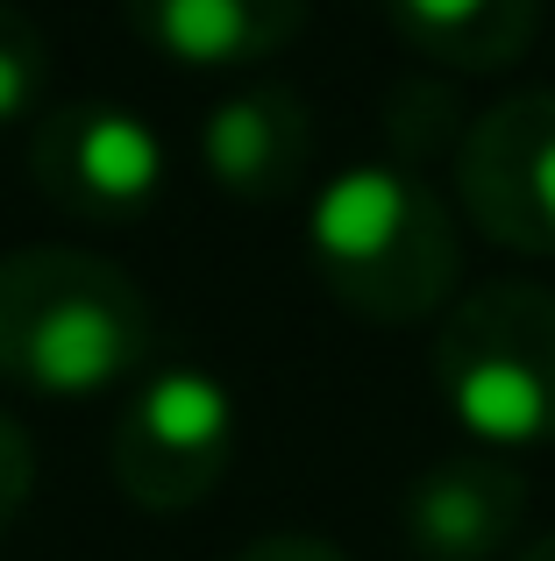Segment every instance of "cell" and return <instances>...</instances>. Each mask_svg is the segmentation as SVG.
Returning <instances> with one entry per match:
<instances>
[{"mask_svg":"<svg viewBox=\"0 0 555 561\" xmlns=\"http://www.w3.org/2000/svg\"><path fill=\"white\" fill-rule=\"evenodd\" d=\"M157 370V313L143 285L100 249L36 242L0 256V383L22 398L128 391Z\"/></svg>","mask_w":555,"mask_h":561,"instance_id":"1","label":"cell"},{"mask_svg":"<svg viewBox=\"0 0 555 561\" xmlns=\"http://www.w3.org/2000/svg\"><path fill=\"white\" fill-rule=\"evenodd\" d=\"M306 256L342 313L371 328H414L449 313L463 249L449 199L406 164H349L306 206Z\"/></svg>","mask_w":555,"mask_h":561,"instance_id":"2","label":"cell"},{"mask_svg":"<svg viewBox=\"0 0 555 561\" xmlns=\"http://www.w3.org/2000/svg\"><path fill=\"white\" fill-rule=\"evenodd\" d=\"M434 391L456 426L491 455L555 440V291L534 277L449 299L434 334Z\"/></svg>","mask_w":555,"mask_h":561,"instance_id":"3","label":"cell"},{"mask_svg":"<svg viewBox=\"0 0 555 561\" xmlns=\"http://www.w3.org/2000/svg\"><path fill=\"white\" fill-rule=\"evenodd\" d=\"M236 462V391L200 363L136 377L107 426V477L136 512L179 519L207 505Z\"/></svg>","mask_w":555,"mask_h":561,"instance_id":"4","label":"cell"},{"mask_svg":"<svg viewBox=\"0 0 555 561\" xmlns=\"http://www.w3.org/2000/svg\"><path fill=\"white\" fill-rule=\"evenodd\" d=\"M29 179L65 220L114 228L157 206L165 192V136L136 107L114 100H65L29 128Z\"/></svg>","mask_w":555,"mask_h":561,"instance_id":"5","label":"cell"},{"mask_svg":"<svg viewBox=\"0 0 555 561\" xmlns=\"http://www.w3.org/2000/svg\"><path fill=\"white\" fill-rule=\"evenodd\" d=\"M456 199L499 249L555 256V85L471 114L456 150Z\"/></svg>","mask_w":555,"mask_h":561,"instance_id":"6","label":"cell"},{"mask_svg":"<svg viewBox=\"0 0 555 561\" xmlns=\"http://www.w3.org/2000/svg\"><path fill=\"white\" fill-rule=\"evenodd\" d=\"M528 519V477L513 455L456 448L434 455L399 491V540L414 561H499Z\"/></svg>","mask_w":555,"mask_h":561,"instance_id":"7","label":"cell"},{"mask_svg":"<svg viewBox=\"0 0 555 561\" xmlns=\"http://www.w3.org/2000/svg\"><path fill=\"white\" fill-rule=\"evenodd\" d=\"M200 171L242 206H278L314 171V114L285 79H250L222 93L200 122Z\"/></svg>","mask_w":555,"mask_h":561,"instance_id":"8","label":"cell"},{"mask_svg":"<svg viewBox=\"0 0 555 561\" xmlns=\"http://www.w3.org/2000/svg\"><path fill=\"white\" fill-rule=\"evenodd\" d=\"M122 14L179 71H257L306 28V0H122Z\"/></svg>","mask_w":555,"mask_h":561,"instance_id":"9","label":"cell"},{"mask_svg":"<svg viewBox=\"0 0 555 561\" xmlns=\"http://www.w3.org/2000/svg\"><path fill=\"white\" fill-rule=\"evenodd\" d=\"M385 22L420 65L449 79H485L534 50L542 0H385Z\"/></svg>","mask_w":555,"mask_h":561,"instance_id":"10","label":"cell"},{"mask_svg":"<svg viewBox=\"0 0 555 561\" xmlns=\"http://www.w3.org/2000/svg\"><path fill=\"white\" fill-rule=\"evenodd\" d=\"M463 128H471V114H463V100H456V79L434 71V65L414 71V79H399L385 93V142H392V157H399L406 171L434 164V157H456Z\"/></svg>","mask_w":555,"mask_h":561,"instance_id":"11","label":"cell"},{"mask_svg":"<svg viewBox=\"0 0 555 561\" xmlns=\"http://www.w3.org/2000/svg\"><path fill=\"white\" fill-rule=\"evenodd\" d=\"M50 107V43L14 0H0V128H36Z\"/></svg>","mask_w":555,"mask_h":561,"instance_id":"12","label":"cell"},{"mask_svg":"<svg viewBox=\"0 0 555 561\" xmlns=\"http://www.w3.org/2000/svg\"><path fill=\"white\" fill-rule=\"evenodd\" d=\"M29 483H36V448H29V434L8 420V412H0V534L22 519Z\"/></svg>","mask_w":555,"mask_h":561,"instance_id":"13","label":"cell"},{"mask_svg":"<svg viewBox=\"0 0 555 561\" xmlns=\"http://www.w3.org/2000/svg\"><path fill=\"white\" fill-rule=\"evenodd\" d=\"M236 561H349L335 540H320V534H264V540H250Z\"/></svg>","mask_w":555,"mask_h":561,"instance_id":"14","label":"cell"},{"mask_svg":"<svg viewBox=\"0 0 555 561\" xmlns=\"http://www.w3.org/2000/svg\"><path fill=\"white\" fill-rule=\"evenodd\" d=\"M513 561H555V534H542V540H528Z\"/></svg>","mask_w":555,"mask_h":561,"instance_id":"15","label":"cell"}]
</instances>
